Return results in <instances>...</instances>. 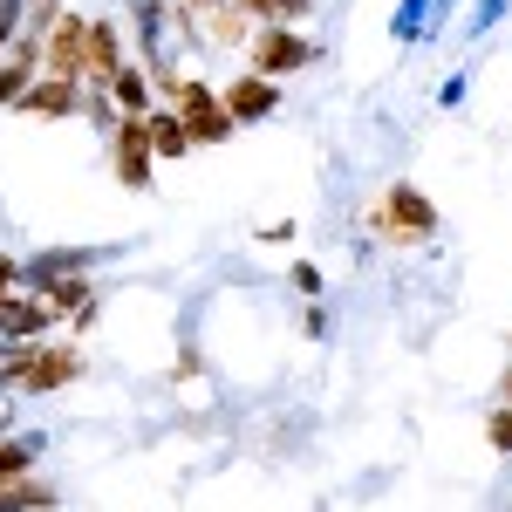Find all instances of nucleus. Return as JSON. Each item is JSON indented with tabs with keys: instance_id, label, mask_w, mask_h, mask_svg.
Segmentation results:
<instances>
[{
	"instance_id": "0eeeda50",
	"label": "nucleus",
	"mask_w": 512,
	"mask_h": 512,
	"mask_svg": "<svg viewBox=\"0 0 512 512\" xmlns=\"http://www.w3.org/2000/svg\"><path fill=\"white\" fill-rule=\"evenodd\" d=\"M219 103H226V117H233L239 130H246V123H267L280 110V82H267V76H233Z\"/></svg>"
},
{
	"instance_id": "1a4fd4ad",
	"label": "nucleus",
	"mask_w": 512,
	"mask_h": 512,
	"mask_svg": "<svg viewBox=\"0 0 512 512\" xmlns=\"http://www.w3.org/2000/svg\"><path fill=\"white\" fill-rule=\"evenodd\" d=\"M35 294H41V308H48V321H76L82 308H96L89 294V274H48V280H35Z\"/></svg>"
},
{
	"instance_id": "f257e3e1",
	"label": "nucleus",
	"mask_w": 512,
	"mask_h": 512,
	"mask_svg": "<svg viewBox=\"0 0 512 512\" xmlns=\"http://www.w3.org/2000/svg\"><path fill=\"white\" fill-rule=\"evenodd\" d=\"M369 226H376L383 246H431L437 239V205L417 192V185H390Z\"/></svg>"
},
{
	"instance_id": "6e6552de",
	"label": "nucleus",
	"mask_w": 512,
	"mask_h": 512,
	"mask_svg": "<svg viewBox=\"0 0 512 512\" xmlns=\"http://www.w3.org/2000/svg\"><path fill=\"white\" fill-rule=\"evenodd\" d=\"M21 117H76L82 110V82H62V76H35L28 96L14 103Z\"/></svg>"
},
{
	"instance_id": "f8f14e48",
	"label": "nucleus",
	"mask_w": 512,
	"mask_h": 512,
	"mask_svg": "<svg viewBox=\"0 0 512 512\" xmlns=\"http://www.w3.org/2000/svg\"><path fill=\"white\" fill-rule=\"evenodd\" d=\"M144 130H151V151H158L164 164H178L185 158V151H192V137H185V123H178V110H151V117H144Z\"/></svg>"
},
{
	"instance_id": "b1692460",
	"label": "nucleus",
	"mask_w": 512,
	"mask_h": 512,
	"mask_svg": "<svg viewBox=\"0 0 512 512\" xmlns=\"http://www.w3.org/2000/svg\"><path fill=\"white\" fill-rule=\"evenodd\" d=\"M0 321H7V315H0ZM0 349H7V335H0Z\"/></svg>"
},
{
	"instance_id": "4468645a",
	"label": "nucleus",
	"mask_w": 512,
	"mask_h": 512,
	"mask_svg": "<svg viewBox=\"0 0 512 512\" xmlns=\"http://www.w3.org/2000/svg\"><path fill=\"white\" fill-rule=\"evenodd\" d=\"M205 35L219 41V48H246V41H253V14L226 0V7H212V14H205Z\"/></svg>"
},
{
	"instance_id": "a211bd4d",
	"label": "nucleus",
	"mask_w": 512,
	"mask_h": 512,
	"mask_svg": "<svg viewBox=\"0 0 512 512\" xmlns=\"http://www.w3.org/2000/svg\"><path fill=\"white\" fill-rule=\"evenodd\" d=\"M28 69H14V62H7V55H0V110H14V103H21V96H28Z\"/></svg>"
},
{
	"instance_id": "9b49d317",
	"label": "nucleus",
	"mask_w": 512,
	"mask_h": 512,
	"mask_svg": "<svg viewBox=\"0 0 512 512\" xmlns=\"http://www.w3.org/2000/svg\"><path fill=\"white\" fill-rule=\"evenodd\" d=\"M55 321H48V308H41V294H14L7 301V321H0V335L7 342H41Z\"/></svg>"
},
{
	"instance_id": "5701e85b",
	"label": "nucleus",
	"mask_w": 512,
	"mask_h": 512,
	"mask_svg": "<svg viewBox=\"0 0 512 512\" xmlns=\"http://www.w3.org/2000/svg\"><path fill=\"white\" fill-rule=\"evenodd\" d=\"M499 396H506V403H512V362H506V376H499Z\"/></svg>"
},
{
	"instance_id": "f3484780",
	"label": "nucleus",
	"mask_w": 512,
	"mask_h": 512,
	"mask_svg": "<svg viewBox=\"0 0 512 512\" xmlns=\"http://www.w3.org/2000/svg\"><path fill=\"white\" fill-rule=\"evenodd\" d=\"M35 458H41L35 437H0V485L7 478H35Z\"/></svg>"
},
{
	"instance_id": "4be33fe9",
	"label": "nucleus",
	"mask_w": 512,
	"mask_h": 512,
	"mask_svg": "<svg viewBox=\"0 0 512 512\" xmlns=\"http://www.w3.org/2000/svg\"><path fill=\"white\" fill-rule=\"evenodd\" d=\"M212 7H226V0H185V14H212Z\"/></svg>"
},
{
	"instance_id": "ddd939ff",
	"label": "nucleus",
	"mask_w": 512,
	"mask_h": 512,
	"mask_svg": "<svg viewBox=\"0 0 512 512\" xmlns=\"http://www.w3.org/2000/svg\"><path fill=\"white\" fill-rule=\"evenodd\" d=\"M0 512H55V485L48 478H7L0 485Z\"/></svg>"
},
{
	"instance_id": "7ed1b4c3",
	"label": "nucleus",
	"mask_w": 512,
	"mask_h": 512,
	"mask_svg": "<svg viewBox=\"0 0 512 512\" xmlns=\"http://www.w3.org/2000/svg\"><path fill=\"white\" fill-rule=\"evenodd\" d=\"M110 158H117V178L130 185V192H151V178H158V151H151L144 117H117V123H110Z\"/></svg>"
},
{
	"instance_id": "412c9836",
	"label": "nucleus",
	"mask_w": 512,
	"mask_h": 512,
	"mask_svg": "<svg viewBox=\"0 0 512 512\" xmlns=\"http://www.w3.org/2000/svg\"><path fill=\"white\" fill-rule=\"evenodd\" d=\"M294 287H301V294H321V267L315 260H294Z\"/></svg>"
},
{
	"instance_id": "393cba45",
	"label": "nucleus",
	"mask_w": 512,
	"mask_h": 512,
	"mask_svg": "<svg viewBox=\"0 0 512 512\" xmlns=\"http://www.w3.org/2000/svg\"><path fill=\"white\" fill-rule=\"evenodd\" d=\"M437 7H451V0H437Z\"/></svg>"
},
{
	"instance_id": "423d86ee",
	"label": "nucleus",
	"mask_w": 512,
	"mask_h": 512,
	"mask_svg": "<svg viewBox=\"0 0 512 512\" xmlns=\"http://www.w3.org/2000/svg\"><path fill=\"white\" fill-rule=\"evenodd\" d=\"M82 376V349H69V342H41V355L28 362V376H21V390L28 396H55L69 390Z\"/></svg>"
},
{
	"instance_id": "9d476101",
	"label": "nucleus",
	"mask_w": 512,
	"mask_h": 512,
	"mask_svg": "<svg viewBox=\"0 0 512 512\" xmlns=\"http://www.w3.org/2000/svg\"><path fill=\"white\" fill-rule=\"evenodd\" d=\"M110 103H117V117H151V110H158V89H151L144 69L123 62L117 76H110Z\"/></svg>"
},
{
	"instance_id": "2eb2a0df",
	"label": "nucleus",
	"mask_w": 512,
	"mask_h": 512,
	"mask_svg": "<svg viewBox=\"0 0 512 512\" xmlns=\"http://www.w3.org/2000/svg\"><path fill=\"white\" fill-rule=\"evenodd\" d=\"M253 14V28H287V21H308L315 14V0H233Z\"/></svg>"
},
{
	"instance_id": "dca6fc26",
	"label": "nucleus",
	"mask_w": 512,
	"mask_h": 512,
	"mask_svg": "<svg viewBox=\"0 0 512 512\" xmlns=\"http://www.w3.org/2000/svg\"><path fill=\"white\" fill-rule=\"evenodd\" d=\"M89 260H96V253H82V246H55V253H35L21 274H35V280H48V274H89Z\"/></svg>"
},
{
	"instance_id": "20e7f679",
	"label": "nucleus",
	"mask_w": 512,
	"mask_h": 512,
	"mask_svg": "<svg viewBox=\"0 0 512 512\" xmlns=\"http://www.w3.org/2000/svg\"><path fill=\"white\" fill-rule=\"evenodd\" d=\"M82 41H89V14H69L41 35V76H62V82H82Z\"/></svg>"
},
{
	"instance_id": "6ab92c4d",
	"label": "nucleus",
	"mask_w": 512,
	"mask_h": 512,
	"mask_svg": "<svg viewBox=\"0 0 512 512\" xmlns=\"http://www.w3.org/2000/svg\"><path fill=\"white\" fill-rule=\"evenodd\" d=\"M62 21V0H28V21H21V35H48Z\"/></svg>"
},
{
	"instance_id": "f03ea898",
	"label": "nucleus",
	"mask_w": 512,
	"mask_h": 512,
	"mask_svg": "<svg viewBox=\"0 0 512 512\" xmlns=\"http://www.w3.org/2000/svg\"><path fill=\"white\" fill-rule=\"evenodd\" d=\"M253 76H294V69H308V62H321V48L308 35H294V28H253Z\"/></svg>"
},
{
	"instance_id": "aec40b11",
	"label": "nucleus",
	"mask_w": 512,
	"mask_h": 512,
	"mask_svg": "<svg viewBox=\"0 0 512 512\" xmlns=\"http://www.w3.org/2000/svg\"><path fill=\"white\" fill-rule=\"evenodd\" d=\"M485 431H492V451H506V458H512V403L492 410V424H485Z\"/></svg>"
},
{
	"instance_id": "39448f33",
	"label": "nucleus",
	"mask_w": 512,
	"mask_h": 512,
	"mask_svg": "<svg viewBox=\"0 0 512 512\" xmlns=\"http://www.w3.org/2000/svg\"><path fill=\"white\" fill-rule=\"evenodd\" d=\"M117 69H123V28L89 14V41H82V89H110Z\"/></svg>"
}]
</instances>
